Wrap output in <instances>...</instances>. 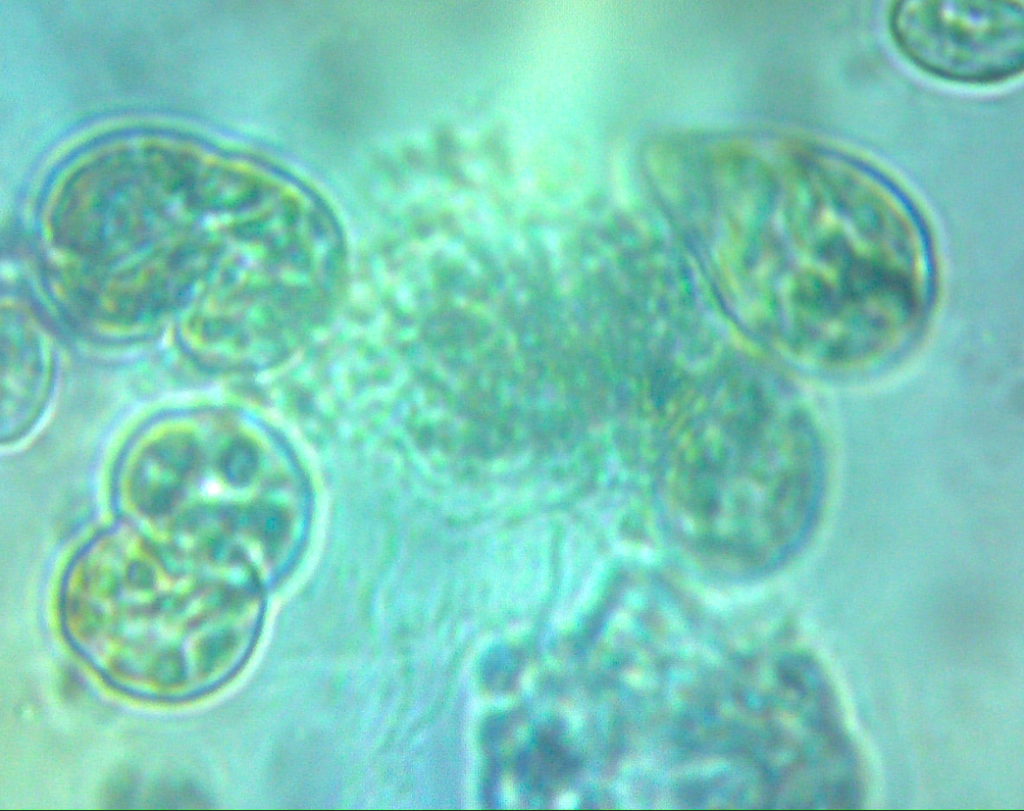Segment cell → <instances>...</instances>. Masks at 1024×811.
<instances>
[{"label":"cell","instance_id":"3957f363","mask_svg":"<svg viewBox=\"0 0 1024 811\" xmlns=\"http://www.w3.org/2000/svg\"><path fill=\"white\" fill-rule=\"evenodd\" d=\"M154 676L165 685L177 683L183 677L181 657L174 652L162 655L155 663Z\"/></svg>","mask_w":1024,"mask_h":811},{"label":"cell","instance_id":"7a4b0ae2","mask_svg":"<svg viewBox=\"0 0 1024 811\" xmlns=\"http://www.w3.org/2000/svg\"><path fill=\"white\" fill-rule=\"evenodd\" d=\"M195 463V448L188 438H163L137 464L133 493L138 505L152 514L168 510L183 490Z\"/></svg>","mask_w":1024,"mask_h":811},{"label":"cell","instance_id":"6da1fadb","mask_svg":"<svg viewBox=\"0 0 1024 811\" xmlns=\"http://www.w3.org/2000/svg\"><path fill=\"white\" fill-rule=\"evenodd\" d=\"M892 24L912 59L951 79L991 80L1022 65V10L1015 4L902 1Z\"/></svg>","mask_w":1024,"mask_h":811}]
</instances>
